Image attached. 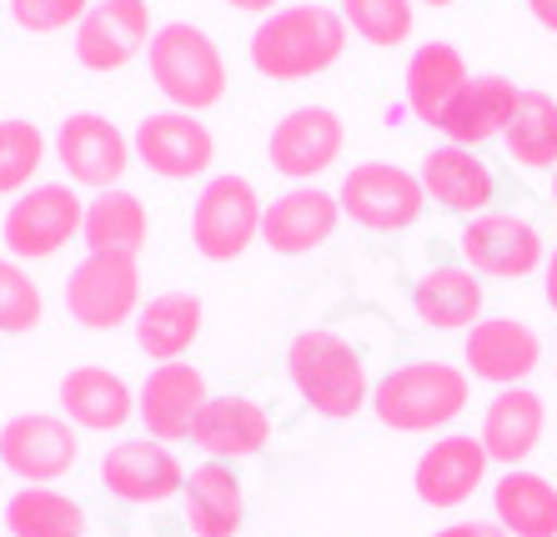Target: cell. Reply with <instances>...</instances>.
<instances>
[{"instance_id":"1","label":"cell","mask_w":557,"mask_h":537,"mask_svg":"<svg viewBox=\"0 0 557 537\" xmlns=\"http://www.w3.org/2000/svg\"><path fill=\"white\" fill-rule=\"evenodd\" d=\"M347 51V21L332 5H282L251 30V66L267 80H311Z\"/></svg>"},{"instance_id":"2","label":"cell","mask_w":557,"mask_h":537,"mask_svg":"<svg viewBox=\"0 0 557 537\" xmlns=\"http://www.w3.org/2000/svg\"><path fill=\"white\" fill-rule=\"evenodd\" d=\"M286 377L297 387V397L326 422H347L372 402V382L357 347L347 337L326 327H307L286 347Z\"/></svg>"},{"instance_id":"3","label":"cell","mask_w":557,"mask_h":537,"mask_svg":"<svg viewBox=\"0 0 557 537\" xmlns=\"http://www.w3.org/2000/svg\"><path fill=\"white\" fill-rule=\"evenodd\" d=\"M472 402V382L453 362H407L372 387V412L392 433H442Z\"/></svg>"},{"instance_id":"4","label":"cell","mask_w":557,"mask_h":537,"mask_svg":"<svg viewBox=\"0 0 557 537\" xmlns=\"http://www.w3.org/2000/svg\"><path fill=\"white\" fill-rule=\"evenodd\" d=\"M146 61H151V80L156 91L166 96L176 111H211V105L226 96V61H221V46L191 21H166L156 26L151 46H146Z\"/></svg>"},{"instance_id":"5","label":"cell","mask_w":557,"mask_h":537,"mask_svg":"<svg viewBox=\"0 0 557 537\" xmlns=\"http://www.w3.org/2000/svg\"><path fill=\"white\" fill-rule=\"evenodd\" d=\"M65 312L86 332H111L141 312V262L126 251H91L65 276Z\"/></svg>"},{"instance_id":"6","label":"cell","mask_w":557,"mask_h":537,"mask_svg":"<svg viewBox=\"0 0 557 537\" xmlns=\"http://www.w3.org/2000/svg\"><path fill=\"white\" fill-rule=\"evenodd\" d=\"M81 226H86V201L76 197V186L40 182V186H26V191L5 207L0 236H5V251H11V257L46 262V257L71 247V236H81Z\"/></svg>"},{"instance_id":"7","label":"cell","mask_w":557,"mask_h":537,"mask_svg":"<svg viewBox=\"0 0 557 537\" xmlns=\"http://www.w3.org/2000/svg\"><path fill=\"white\" fill-rule=\"evenodd\" d=\"M261 216L267 207L247 176H211L191 207V241L207 262H236L261 236Z\"/></svg>"},{"instance_id":"8","label":"cell","mask_w":557,"mask_h":537,"mask_svg":"<svg viewBox=\"0 0 557 537\" xmlns=\"http://www.w3.org/2000/svg\"><path fill=\"white\" fill-rule=\"evenodd\" d=\"M337 201H342V216H351L357 226H367L376 236H392V232H407L422 216L428 191H422V176L392 166V161H362V166H351L342 176Z\"/></svg>"},{"instance_id":"9","label":"cell","mask_w":557,"mask_h":537,"mask_svg":"<svg viewBox=\"0 0 557 537\" xmlns=\"http://www.w3.org/2000/svg\"><path fill=\"white\" fill-rule=\"evenodd\" d=\"M131 136L121 132L101 111H76L61 121L55 132V161L71 176V186H91V191H111L131 166Z\"/></svg>"},{"instance_id":"10","label":"cell","mask_w":557,"mask_h":537,"mask_svg":"<svg viewBox=\"0 0 557 537\" xmlns=\"http://www.w3.org/2000/svg\"><path fill=\"white\" fill-rule=\"evenodd\" d=\"M76 458V427L55 412H21L0 427V467L15 472L21 483H61Z\"/></svg>"},{"instance_id":"11","label":"cell","mask_w":557,"mask_h":537,"mask_svg":"<svg viewBox=\"0 0 557 537\" xmlns=\"http://www.w3.org/2000/svg\"><path fill=\"white\" fill-rule=\"evenodd\" d=\"M131 151L141 157V166L151 176H166V182H191V176H207L211 161H216V136L201 126V116L191 111H156L136 126L131 136Z\"/></svg>"},{"instance_id":"12","label":"cell","mask_w":557,"mask_h":537,"mask_svg":"<svg viewBox=\"0 0 557 537\" xmlns=\"http://www.w3.org/2000/svg\"><path fill=\"white\" fill-rule=\"evenodd\" d=\"M342 141H347V126L332 105H297L272 126L267 161H272L276 176L307 186L311 176H322L342 157Z\"/></svg>"},{"instance_id":"13","label":"cell","mask_w":557,"mask_h":537,"mask_svg":"<svg viewBox=\"0 0 557 537\" xmlns=\"http://www.w3.org/2000/svg\"><path fill=\"white\" fill-rule=\"evenodd\" d=\"M101 483L111 498L131 502V508H161V502L182 498L186 467L176 462V452L166 442L131 437V442H116L101 458Z\"/></svg>"},{"instance_id":"14","label":"cell","mask_w":557,"mask_h":537,"mask_svg":"<svg viewBox=\"0 0 557 537\" xmlns=\"http://www.w3.org/2000/svg\"><path fill=\"white\" fill-rule=\"evenodd\" d=\"M151 5L146 0H96L76 26V61L86 71H126L151 46Z\"/></svg>"},{"instance_id":"15","label":"cell","mask_w":557,"mask_h":537,"mask_svg":"<svg viewBox=\"0 0 557 537\" xmlns=\"http://www.w3.org/2000/svg\"><path fill=\"white\" fill-rule=\"evenodd\" d=\"M462 257L478 276H503V282L532 276L547 262L537 226L528 216H512V211H482V216H472L462 232Z\"/></svg>"},{"instance_id":"16","label":"cell","mask_w":557,"mask_h":537,"mask_svg":"<svg viewBox=\"0 0 557 537\" xmlns=\"http://www.w3.org/2000/svg\"><path fill=\"white\" fill-rule=\"evenodd\" d=\"M487 467H493V458H487L482 437L447 433V437H437V442H432L422 458H417L412 487H417V498L428 502V508L447 512V508H462V502H472V492L487 483Z\"/></svg>"},{"instance_id":"17","label":"cell","mask_w":557,"mask_h":537,"mask_svg":"<svg viewBox=\"0 0 557 537\" xmlns=\"http://www.w3.org/2000/svg\"><path fill=\"white\" fill-rule=\"evenodd\" d=\"M207 397V377L191 362H161L136 392V417L146 422V437H156V442H186Z\"/></svg>"},{"instance_id":"18","label":"cell","mask_w":557,"mask_h":537,"mask_svg":"<svg viewBox=\"0 0 557 537\" xmlns=\"http://www.w3.org/2000/svg\"><path fill=\"white\" fill-rule=\"evenodd\" d=\"M337 222H342V201L332 191H322V186H292L261 216V241L276 257H307L322 241H332Z\"/></svg>"},{"instance_id":"19","label":"cell","mask_w":557,"mask_h":537,"mask_svg":"<svg viewBox=\"0 0 557 537\" xmlns=\"http://www.w3.org/2000/svg\"><path fill=\"white\" fill-rule=\"evenodd\" d=\"M543 362V337L512 316H482L467 337V372L493 387H522Z\"/></svg>"},{"instance_id":"20","label":"cell","mask_w":557,"mask_h":537,"mask_svg":"<svg viewBox=\"0 0 557 537\" xmlns=\"http://www.w3.org/2000/svg\"><path fill=\"white\" fill-rule=\"evenodd\" d=\"M191 442L211 462H242L267 452L272 442V412L251 397H207V407L191 422Z\"/></svg>"},{"instance_id":"21","label":"cell","mask_w":557,"mask_h":537,"mask_svg":"<svg viewBox=\"0 0 557 537\" xmlns=\"http://www.w3.org/2000/svg\"><path fill=\"white\" fill-rule=\"evenodd\" d=\"M417 176H422L428 201H437V207L453 211V216H482V211L493 207V197H497L493 166H487L472 146H453V141L432 146Z\"/></svg>"},{"instance_id":"22","label":"cell","mask_w":557,"mask_h":537,"mask_svg":"<svg viewBox=\"0 0 557 537\" xmlns=\"http://www.w3.org/2000/svg\"><path fill=\"white\" fill-rule=\"evenodd\" d=\"M547 433V402L532 387H497V397L482 412V447L503 467H522L537 452Z\"/></svg>"},{"instance_id":"23","label":"cell","mask_w":557,"mask_h":537,"mask_svg":"<svg viewBox=\"0 0 557 537\" xmlns=\"http://www.w3.org/2000/svg\"><path fill=\"white\" fill-rule=\"evenodd\" d=\"M467 80H472V71H467V55L453 40L417 46L412 61H407V105H412V116L442 132V121H447V111H453Z\"/></svg>"},{"instance_id":"24","label":"cell","mask_w":557,"mask_h":537,"mask_svg":"<svg viewBox=\"0 0 557 537\" xmlns=\"http://www.w3.org/2000/svg\"><path fill=\"white\" fill-rule=\"evenodd\" d=\"M518 101H522V91L507 76H472L462 86V96L453 101L447 121H442V136L453 146H472V151L487 141H503Z\"/></svg>"},{"instance_id":"25","label":"cell","mask_w":557,"mask_h":537,"mask_svg":"<svg viewBox=\"0 0 557 537\" xmlns=\"http://www.w3.org/2000/svg\"><path fill=\"white\" fill-rule=\"evenodd\" d=\"M182 517L191 537H236L247 517V492L226 462H201L186 472L182 487Z\"/></svg>"},{"instance_id":"26","label":"cell","mask_w":557,"mask_h":537,"mask_svg":"<svg viewBox=\"0 0 557 537\" xmlns=\"http://www.w3.org/2000/svg\"><path fill=\"white\" fill-rule=\"evenodd\" d=\"M61 417L81 433H116L136 417V392L111 367H76L61 382Z\"/></svg>"},{"instance_id":"27","label":"cell","mask_w":557,"mask_h":537,"mask_svg":"<svg viewBox=\"0 0 557 537\" xmlns=\"http://www.w3.org/2000/svg\"><path fill=\"white\" fill-rule=\"evenodd\" d=\"M482 276L472 266H437L412 287V312L432 332H472L482 322Z\"/></svg>"},{"instance_id":"28","label":"cell","mask_w":557,"mask_h":537,"mask_svg":"<svg viewBox=\"0 0 557 537\" xmlns=\"http://www.w3.org/2000/svg\"><path fill=\"white\" fill-rule=\"evenodd\" d=\"M201 297L191 291H161L151 302H141L136 312V347L151 357L156 367L161 362H186L191 341L201 337Z\"/></svg>"},{"instance_id":"29","label":"cell","mask_w":557,"mask_h":537,"mask_svg":"<svg viewBox=\"0 0 557 537\" xmlns=\"http://www.w3.org/2000/svg\"><path fill=\"white\" fill-rule=\"evenodd\" d=\"M493 517L507 537H557V487L528 467H507L493 483Z\"/></svg>"},{"instance_id":"30","label":"cell","mask_w":557,"mask_h":537,"mask_svg":"<svg viewBox=\"0 0 557 537\" xmlns=\"http://www.w3.org/2000/svg\"><path fill=\"white\" fill-rule=\"evenodd\" d=\"M81 241L91 251H126V257H141V247L151 241V211H146L141 197H131L121 186L96 191V197L86 201Z\"/></svg>"},{"instance_id":"31","label":"cell","mask_w":557,"mask_h":537,"mask_svg":"<svg viewBox=\"0 0 557 537\" xmlns=\"http://www.w3.org/2000/svg\"><path fill=\"white\" fill-rule=\"evenodd\" d=\"M5 533L11 537H86V508L65 498L55 483H21L5 498Z\"/></svg>"},{"instance_id":"32","label":"cell","mask_w":557,"mask_h":537,"mask_svg":"<svg viewBox=\"0 0 557 537\" xmlns=\"http://www.w3.org/2000/svg\"><path fill=\"white\" fill-rule=\"evenodd\" d=\"M503 146L522 171H557V101L553 96L547 91H522Z\"/></svg>"},{"instance_id":"33","label":"cell","mask_w":557,"mask_h":537,"mask_svg":"<svg viewBox=\"0 0 557 537\" xmlns=\"http://www.w3.org/2000/svg\"><path fill=\"white\" fill-rule=\"evenodd\" d=\"M417 0H342L337 11L347 21V30L376 51H392V46H407L417 26Z\"/></svg>"},{"instance_id":"34","label":"cell","mask_w":557,"mask_h":537,"mask_svg":"<svg viewBox=\"0 0 557 537\" xmlns=\"http://www.w3.org/2000/svg\"><path fill=\"white\" fill-rule=\"evenodd\" d=\"M46 161V136L30 121H0V197H21Z\"/></svg>"},{"instance_id":"35","label":"cell","mask_w":557,"mask_h":537,"mask_svg":"<svg viewBox=\"0 0 557 537\" xmlns=\"http://www.w3.org/2000/svg\"><path fill=\"white\" fill-rule=\"evenodd\" d=\"M40 316H46V297H40L36 276L11 257H0V337H21V332L40 327Z\"/></svg>"},{"instance_id":"36","label":"cell","mask_w":557,"mask_h":537,"mask_svg":"<svg viewBox=\"0 0 557 537\" xmlns=\"http://www.w3.org/2000/svg\"><path fill=\"white\" fill-rule=\"evenodd\" d=\"M91 0H11V21L30 36H55V30L81 26Z\"/></svg>"},{"instance_id":"37","label":"cell","mask_w":557,"mask_h":537,"mask_svg":"<svg viewBox=\"0 0 557 537\" xmlns=\"http://www.w3.org/2000/svg\"><path fill=\"white\" fill-rule=\"evenodd\" d=\"M432 537H507L497 523H453V527H442V533Z\"/></svg>"},{"instance_id":"38","label":"cell","mask_w":557,"mask_h":537,"mask_svg":"<svg viewBox=\"0 0 557 537\" xmlns=\"http://www.w3.org/2000/svg\"><path fill=\"white\" fill-rule=\"evenodd\" d=\"M528 11H532V21H537V26L557 36V0H528Z\"/></svg>"},{"instance_id":"39","label":"cell","mask_w":557,"mask_h":537,"mask_svg":"<svg viewBox=\"0 0 557 537\" xmlns=\"http://www.w3.org/2000/svg\"><path fill=\"white\" fill-rule=\"evenodd\" d=\"M221 5H232V11H247V15H272V11H282V0H221Z\"/></svg>"},{"instance_id":"40","label":"cell","mask_w":557,"mask_h":537,"mask_svg":"<svg viewBox=\"0 0 557 537\" xmlns=\"http://www.w3.org/2000/svg\"><path fill=\"white\" fill-rule=\"evenodd\" d=\"M547 276H543V282H547V307H553V312H557V247H553V257H547Z\"/></svg>"},{"instance_id":"41","label":"cell","mask_w":557,"mask_h":537,"mask_svg":"<svg viewBox=\"0 0 557 537\" xmlns=\"http://www.w3.org/2000/svg\"><path fill=\"white\" fill-rule=\"evenodd\" d=\"M417 5H432V11H442V5H457V0H417Z\"/></svg>"},{"instance_id":"42","label":"cell","mask_w":557,"mask_h":537,"mask_svg":"<svg viewBox=\"0 0 557 537\" xmlns=\"http://www.w3.org/2000/svg\"><path fill=\"white\" fill-rule=\"evenodd\" d=\"M553 201H557V171H553Z\"/></svg>"}]
</instances>
